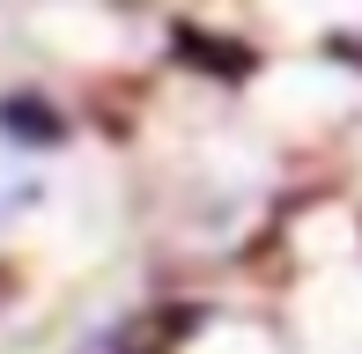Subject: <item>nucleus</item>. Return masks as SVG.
Instances as JSON below:
<instances>
[{
	"mask_svg": "<svg viewBox=\"0 0 362 354\" xmlns=\"http://www.w3.org/2000/svg\"><path fill=\"white\" fill-rule=\"evenodd\" d=\"M0 126H8V133H23V140H59V118H52L45 104H30V96L0 104Z\"/></svg>",
	"mask_w": 362,
	"mask_h": 354,
	"instance_id": "obj_1",
	"label": "nucleus"
},
{
	"mask_svg": "<svg viewBox=\"0 0 362 354\" xmlns=\"http://www.w3.org/2000/svg\"><path fill=\"white\" fill-rule=\"evenodd\" d=\"M177 44H185L192 59H207L215 74H252V52H244V44H200V30H192V23H185V37H177Z\"/></svg>",
	"mask_w": 362,
	"mask_h": 354,
	"instance_id": "obj_2",
	"label": "nucleus"
}]
</instances>
